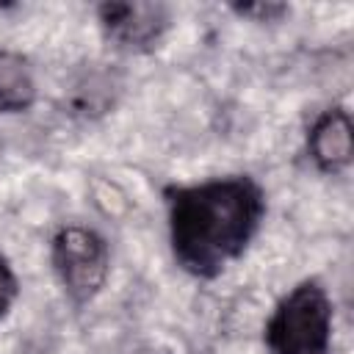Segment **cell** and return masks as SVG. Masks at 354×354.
Instances as JSON below:
<instances>
[{
    "label": "cell",
    "instance_id": "6da1fadb",
    "mask_svg": "<svg viewBox=\"0 0 354 354\" xmlns=\"http://www.w3.org/2000/svg\"><path fill=\"white\" fill-rule=\"evenodd\" d=\"M166 205L174 260L199 279H213L238 260L266 213L263 188L246 174L169 188Z\"/></svg>",
    "mask_w": 354,
    "mask_h": 354
},
{
    "label": "cell",
    "instance_id": "7a4b0ae2",
    "mask_svg": "<svg viewBox=\"0 0 354 354\" xmlns=\"http://www.w3.org/2000/svg\"><path fill=\"white\" fill-rule=\"evenodd\" d=\"M268 354H329L332 301L329 293L307 279L296 285L266 324Z\"/></svg>",
    "mask_w": 354,
    "mask_h": 354
},
{
    "label": "cell",
    "instance_id": "3957f363",
    "mask_svg": "<svg viewBox=\"0 0 354 354\" xmlns=\"http://www.w3.org/2000/svg\"><path fill=\"white\" fill-rule=\"evenodd\" d=\"M53 266L66 296L75 304H86L100 293L108 279V243L88 227H61L53 238Z\"/></svg>",
    "mask_w": 354,
    "mask_h": 354
},
{
    "label": "cell",
    "instance_id": "277c9868",
    "mask_svg": "<svg viewBox=\"0 0 354 354\" xmlns=\"http://www.w3.org/2000/svg\"><path fill=\"white\" fill-rule=\"evenodd\" d=\"M100 25L105 36L122 50H149L160 41L169 28V6L124 0V3H102L97 8Z\"/></svg>",
    "mask_w": 354,
    "mask_h": 354
},
{
    "label": "cell",
    "instance_id": "5b68a950",
    "mask_svg": "<svg viewBox=\"0 0 354 354\" xmlns=\"http://www.w3.org/2000/svg\"><path fill=\"white\" fill-rule=\"evenodd\" d=\"M310 158L321 171H340L351 163L354 155V136H351V119L343 108L324 111L307 136Z\"/></svg>",
    "mask_w": 354,
    "mask_h": 354
},
{
    "label": "cell",
    "instance_id": "8992f818",
    "mask_svg": "<svg viewBox=\"0 0 354 354\" xmlns=\"http://www.w3.org/2000/svg\"><path fill=\"white\" fill-rule=\"evenodd\" d=\"M36 100V80L19 53L0 50V113L28 111Z\"/></svg>",
    "mask_w": 354,
    "mask_h": 354
},
{
    "label": "cell",
    "instance_id": "52a82bcc",
    "mask_svg": "<svg viewBox=\"0 0 354 354\" xmlns=\"http://www.w3.org/2000/svg\"><path fill=\"white\" fill-rule=\"evenodd\" d=\"M17 277H14V268L8 266V260L0 254V318L8 313V307L14 304L17 299Z\"/></svg>",
    "mask_w": 354,
    "mask_h": 354
},
{
    "label": "cell",
    "instance_id": "ba28073f",
    "mask_svg": "<svg viewBox=\"0 0 354 354\" xmlns=\"http://www.w3.org/2000/svg\"><path fill=\"white\" fill-rule=\"evenodd\" d=\"M235 11H238V14H246V17L257 14L260 19L271 22V19L282 17V14L288 11V8H285V6H274V3H257V6H235Z\"/></svg>",
    "mask_w": 354,
    "mask_h": 354
}]
</instances>
